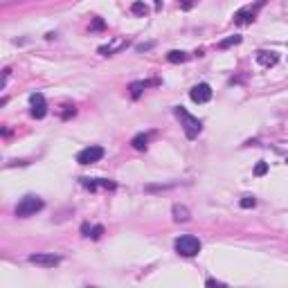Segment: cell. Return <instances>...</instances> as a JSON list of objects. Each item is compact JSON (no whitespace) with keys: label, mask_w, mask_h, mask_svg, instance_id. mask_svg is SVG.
<instances>
[{"label":"cell","mask_w":288,"mask_h":288,"mask_svg":"<svg viewBox=\"0 0 288 288\" xmlns=\"http://www.w3.org/2000/svg\"><path fill=\"white\" fill-rule=\"evenodd\" d=\"M266 171H268V165H266V162H259V165L255 167V176H263Z\"/></svg>","instance_id":"obj_20"},{"label":"cell","mask_w":288,"mask_h":288,"mask_svg":"<svg viewBox=\"0 0 288 288\" xmlns=\"http://www.w3.org/2000/svg\"><path fill=\"white\" fill-rule=\"evenodd\" d=\"M30 263L34 266H43V268H54L61 263L59 255H45V252H36V255H30Z\"/></svg>","instance_id":"obj_6"},{"label":"cell","mask_w":288,"mask_h":288,"mask_svg":"<svg viewBox=\"0 0 288 288\" xmlns=\"http://www.w3.org/2000/svg\"><path fill=\"white\" fill-rule=\"evenodd\" d=\"M81 232L86 234V236H93V239H99L101 234H104V228H101V225H93V228H90L88 223H83V228H81Z\"/></svg>","instance_id":"obj_14"},{"label":"cell","mask_w":288,"mask_h":288,"mask_svg":"<svg viewBox=\"0 0 288 288\" xmlns=\"http://www.w3.org/2000/svg\"><path fill=\"white\" fill-rule=\"evenodd\" d=\"M156 3V9H162V0H153Z\"/></svg>","instance_id":"obj_26"},{"label":"cell","mask_w":288,"mask_h":288,"mask_svg":"<svg viewBox=\"0 0 288 288\" xmlns=\"http://www.w3.org/2000/svg\"><path fill=\"white\" fill-rule=\"evenodd\" d=\"M90 30H93V32L104 30V20H101V18H95V20H93V25H90Z\"/></svg>","instance_id":"obj_21"},{"label":"cell","mask_w":288,"mask_h":288,"mask_svg":"<svg viewBox=\"0 0 288 288\" xmlns=\"http://www.w3.org/2000/svg\"><path fill=\"white\" fill-rule=\"evenodd\" d=\"M43 210V201L38 198V196H25V198H20V203L16 205V216L20 218H27V216H34L36 212Z\"/></svg>","instance_id":"obj_2"},{"label":"cell","mask_w":288,"mask_h":288,"mask_svg":"<svg viewBox=\"0 0 288 288\" xmlns=\"http://www.w3.org/2000/svg\"><path fill=\"white\" fill-rule=\"evenodd\" d=\"M151 83H158V81H135V83H131V97L138 99L140 95H142V90L146 86H151Z\"/></svg>","instance_id":"obj_16"},{"label":"cell","mask_w":288,"mask_h":288,"mask_svg":"<svg viewBox=\"0 0 288 288\" xmlns=\"http://www.w3.org/2000/svg\"><path fill=\"white\" fill-rule=\"evenodd\" d=\"M277 61H279L277 52H268V50H259V52H257V63H259V65H263V68H273V65H277Z\"/></svg>","instance_id":"obj_10"},{"label":"cell","mask_w":288,"mask_h":288,"mask_svg":"<svg viewBox=\"0 0 288 288\" xmlns=\"http://www.w3.org/2000/svg\"><path fill=\"white\" fill-rule=\"evenodd\" d=\"M70 115H75V108H70V106H65V110H63V117H70Z\"/></svg>","instance_id":"obj_24"},{"label":"cell","mask_w":288,"mask_h":288,"mask_svg":"<svg viewBox=\"0 0 288 288\" xmlns=\"http://www.w3.org/2000/svg\"><path fill=\"white\" fill-rule=\"evenodd\" d=\"M131 11H133L135 16H146V14H149V7H146L144 3H133L131 5Z\"/></svg>","instance_id":"obj_18"},{"label":"cell","mask_w":288,"mask_h":288,"mask_svg":"<svg viewBox=\"0 0 288 288\" xmlns=\"http://www.w3.org/2000/svg\"><path fill=\"white\" fill-rule=\"evenodd\" d=\"M81 185L90 191H95L97 187L104 189H115V183H108V180H101V178H81Z\"/></svg>","instance_id":"obj_11"},{"label":"cell","mask_w":288,"mask_h":288,"mask_svg":"<svg viewBox=\"0 0 288 288\" xmlns=\"http://www.w3.org/2000/svg\"><path fill=\"white\" fill-rule=\"evenodd\" d=\"M173 218H176V221L187 223L189 221V210L185 205H173Z\"/></svg>","instance_id":"obj_15"},{"label":"cell","mask_w":288,"mask_h":288,"mask_svg":"<svg viewBox=\"0 0 288 288\" xmlns=\"http://www.w3.org/2000/svg\"><path fill=\"white\" fill-rule=\"evenodd\" d=\"M153 45H156V43H140L135 50H138V52H146V50H151V48H153Z\"/></svg>","instance_id":"obj_23"},{"label":"cell","mask_w":288,"mask_h":288,"mask_svg":"<svg viewBox=\"0 0 288 288\" xmlns=\"http://www.w3.org/2000/svg\"><path fill=\"white\" fill-rule=\"evenodd\" d=\"M104 158V149L99 144H93V146H86L77 153V162L79 165H93V162H99Z\"/></svg>","instance_id":"obj_5"},{"label":"cell","mask_w":288,"mask_h":288,"mask_svg":"<svg viewBox=\"0 0 288 288\" xmlns=\"http://www.w3.org/2000/svg\"><path fill=\"white\" fill-rule=\"evenodd\" d=\"M151 135H153V133H140V135H135V138L131 140L133 149L144 151V149H146V144H149V140H151Z\"/></svg>","instance_id":"obj_12"},{"label":"cell","mask_w":288,"mask_h":288,"mask_svg":"<svg viewBox=\"0 0 288 288\" xmlns=\"http://www.w3.org/2000/svg\"><path fill=\"white\" fill-rule=\"evenodd\" d=\"M30 113L32 117H36V120H41V117H45V113H48V104H45V97L41 93H34L30 97Z\"/></svg>","instance_id":"obj_8"},{"label":"cell","mask_w":288,"mask_h":288,"mask_svg":"<svg viewBox=\"0 0 288 288\" xmlns=\"http://www.w3.org/2000/svg\"><path fill=\"white\" fill-rule=\"evenodd\" d=\"M201 248H203L201 241L191 234H185V236H180V239H176V252L183 257H196L201 252Z\"/></svg>","instance_id":"obj_3"},{"label":"cell","mask_w":288,"mask_h":288,"mask_svg":"<svg viewBox=\"0 0 288 288\" xmlns=\"http://www.w3.org/2000/svg\"><path fill=\"white\" fill-rule=\"evenodd\" d=\"M176 117L180 122H183V128H185V135H187L189 140H194V138H198V133L203 131V124H201V120L198 117H194V115H189L187 110L183 108V106H178L176 110Z\"/></svg>","instance_id":"obj_1"},{"label":"cell","mask_w":288,"mask_h":288,"mask_svg":"<svg viewBox=\"0 0 288 288\" xmlns=\"http://www.w3.org/2000/svg\"><path fill=\"white\" fill-rule=\"evenodd\" d=\"M178 7L180 9H191L194 7V0H178Z\"/></svg>","instance_id":"obj_22"},{"label":"cell","mask_w":288,"mask_h":288,"mask_svg":"<svg viewBox=\"0 0 288 288\" xmlns=\"http://www.w3.org/2000/svg\"><path fill=\"white\" fill-rule=\"evenodd\" d=\"M189 97H191V101H196V104H205V101H210L212 99L210 83H196V86L189 90Z\"/></svg>","instance_id":"obj_7"},{"label":"cell","mask_w":288,"mask_h":288,"mask_svg":"<svg viewBox=\"0 0 288 288\" xmlns=\"http://www.w3.org/2000/svg\"><path fill=\"white\" fill-rule=\"evenodd\" d=\"M207 286H223L221 281H216V279H207Z\"/></svg>","instance_id":"obj_25"},{"label":"cell","mask_w":288,"mask_h":288,"mask_svg":"<svg viewBox=\"0 0 288 288\" xmlns=\"http://www.w3.org/2000/svg\"><path fill=\"white\" fill-rule=\"evenodd\" d=\"M241 43V36H228L225 41L218 43V48L221 50H228V48H232V45H239Z\"/></svg>","instance_id":"obj_17"},{"label":"cell","mask_w":288,"mask_h":288,"mask_svg":"<svg viewBox=\"0 0 288 288\" xmlns=\"http://www.w3.org/2000/svg\"><path fill=\"white\" fill-rule=\"evenodd\" d=\"M187 59H189V54L183 52V50H171V52L167 54V61H169V63H185Z\"/></svg>","instance_id":"obj_13"},{"label":"cell","mask_w":288,"mask_h":288,"mask_svg":"<svg viewBox=\"0 0 288 288\" xmlns=\"http://www.w3.org/2000/svg\"><path fill=\"white\" fill-rule=\"evenodd\" d=\"M263 5H266V0H257L255 5H248V7H241V9L234 14V18H232V20L236 23V25H250V23L257 18L259 9H261Z\"/></svg>","instance_id":"obj_4"},{"label":"cell","mask_w":288,"mask_h":288,"mask_svg":"<svg viewBox=\"0 0 288 288\" xmlns=\"http://www.w3.org/2000/svg\"><path fill=\"white\" fill-rule=\"evenodd\" d=\"M255 205H257L255 196H243V198H241V207H243V210H250V207H255Z\"/></svg>","instance_id":"obj_19"},{"label":"cell","mask_w":288,"mask_h":288,"mask_svg":"<svg viewBox=\"0 0 288 288\" xmlns=\"http://www.w3.org/2000/svg\"><path fill=\"white\" fill-rule=\"evenodd\" d=\"M126 45H128V38H126V36H115L108 45H101V48H99V54H101V56H110V54L120 52L122 48H126Z\"/></svg>","instance_id":"obj_9"}]
</instances>
